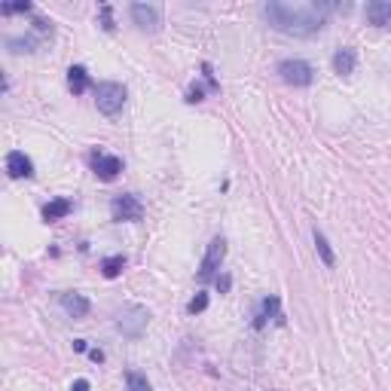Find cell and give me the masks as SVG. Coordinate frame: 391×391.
Segmentation results:
<instances>
[{
  "label": "cell",
  "instance_id": "cell-25",
  "mask_svg": "<svg viewBox=\"0 0 391 391\" xmlns=\"http://www.w3.org/2000/svg\"><path fill=\"white\" fill-rule=\"evenodd\" d=\"M230 285H233V278H230V275H217V290H220V293L230 290Z\"/></svg>",
  "mask_w": 391,
  "mask_h": 391
},
{
  "label": "cell",
  "instance_id": "cell-21",
  "mask_svg": "<svg viewBox=\"0 0 391 391\" xmlns=\"http://www.w3.org/2000/svg\"><path fill=\"white\" fill-rule=\"evenodd\" d=\"M31 9H34V6H31L28 0H16V4H0V13H4V16H16V13H31Z\"/></svg>",
  "mask_w": 391,
  "mask_h": 391
},
{
  "label": "cell",
  "instance_id": "cell-16",
  "mask_svg": "<svg viewBox=\"0 0 391 391\" xmlns=\"http://www.w3.org/2000/svg\"><path fill=\"white\" fill-rule=\"evenodd\" d=\"M315 251H318L321 263L327 266V269H333V266H336V257H333V248H330V242H327V235L318 233V230H315Z\"/></svg>",
  "mask_w": 391,
  "mask_h": 391
},
{
  "label": "cell",
  "instance_id": "cell-20",
  "mask_svg": "<svg viewBox=\"0 0 391 391\" xmlns=\"http://www.w3.org/2000/svg\"><path fill=\"white\" fill-rule=\"evenodd\" d=\"M205 309H208V293L199 290V293H196V297L187 303V312H190V315H199V312H205Z\"/></svg>",
  "mask_w": 391,
  "mask_h": 391
},
{
  "label": "cell",
  "instance_id": "cell-22",
  "mask_svg": "<svg viewBox=\"0 0 391 391\" xmlns=\"http://www.w3.org/2000/svg\"><path fill=\"white\" fill-rule=\"evenodd\" d=\"M98 25H101L104 31H113L116 25H113V9L107 6V4H101V21H98Z\"/></svg>",
  "mask_w": 391,
  "mask_h": 391
},
{
  "label": "cell",
  "instance_id": "cell-11",
  "mask_svg": "<svg viewBox=\"0 0 391 391\" xmlns=\"http://www.w3.org/2000/svg\"><path fill=\"white\" fill-rule=\"evenodd\" d=\"M6 171L9 178H34V162H31L21 150H13V153H6Z\"/></svg>",
  "mask_w": 391,
  "mask_h": 391
},
{
  "label": "cell",
  "instance_id": "cell-19",
  "mask_svg": "<svg viewBox=\"0 0 391 391\" xmlns=\"http://www.w3.org/2000/svg\"><path fill=\"white\" fill-rule=\"evenodd\" d=\"M126 388L128 391H153V388H150V379L144 373H138V370L126 373Z\"/></svg>",
  "mask_w": 391,
  "mask_h": 391
},
{
  "label": "cell",
  "instance_id": "cell-17",
  "mask_svg": "<svg viewBox=\"0 0 391 391\" xmlns=\"http://www.w3.org/2000/svg\"><path fill=\"white\" fill-rule=\"evenodd\" d=\"M101 275L104 278H116V275H123V269H126V257L123 254H113V257H104L101 260Z\"/></svg>",
  "mask_w": 391,
  "mask_h": 391
},
{
  "label": "cell",
  "instance_id": "cell-2",
  "mask_svg": "<svg viewBox=\"0 0 391 391\" xmlns=\"http://www.w3.org/2000/svg\"><path fill=\"white\" fill-rule=\"evenodd\" d=\"M95 104H98V111H101L104 116H116L119 111H123V104H126V86L113 83V80L98 83L95 86Z\"/></svg>",
  "mask_w": 391,
  "mask_h": 391
},
{
  "label": "cell",
  "instance_id": "cell-4",
  "mask_svg": "<svg viewBox=\"0 0 391 391\" xmlns=\"http://www.w3.org/2000/svg\"><path fill=\"white\" fill-rule=\"evenodd\" d=\"M278 77L285 80L288 86H297V89H303V86H312L315 68H312L309 61H303V59H285V61H278Z\"/></svg>",
  "mask_w": 391,
  "mask_h": 391
},
{
  "label": "cell",
  "instance_id": "cell-15",
  "mask_svg": "<svg viewBox=\"0 0 391 391\" xmlns=\"http://www.w3.org/2000/svg\"><path fill=\"white\" fill-rule=\"evenodd\" d=\"M71 208H73V202L71 199H52V202H46L43 205V220H61V217H68L71 214Z\"/></svg>",
  "mask_w": 391,
  "mask_h": 391
},
{
  "label": "cell",
  "instance_id": "cell-23",
  "mask_svg": "<svg viewBox=\"0 0 391 391\" xmlns=\"http://www.w3.org/2000/svg\"><path fill=\"white\" fill-rule=\"evenodd\" d=\"M187 101H190V104H199V101H205V86L193 83V86H190V92H187Z\"/></svg>",
  "mask_w": 391,
  "mask_h": 391
},
{
  "label": "cell",
  "instance_id": "cell-5",
  "mask_svg": "<svg viewBox=\"0 0 391 391\" xmlns=\"http://www.w3.org/2000/svg\"><path fill=\"white\" fill-rule=\"evenodd\" d=\"M111 214L116 223H138L141 217H144V205H141V199L132 193H119L111 202Z\"/></svg>",
  "mask_w": 391,
  "mask_h": 391
},
{
  "label": "cell",
  "instance_id": "cell-9",
  "mask_svg": "<svg viewBox=\"0 0 391 391\" xmlns=\"http://www.w3.org/2000/svg\"><path fill=\"white\" fill-rule=\"evenodd\" d=\"M59 306L71 315V318H86L89 315V309H92V303L83 297V293H73V290H68V293H61L59 297Z\"/></svg>",
  "mask_w": 391,
  "mask_h": 391
},
{
  "label": "cell",
  "instance_id": "cell-27",
  "mask_svg": "<svg viewBox=\"0 0 391 391\" xmlns=\"http://www.w3.org/2000/svg\"><path fill=\"white\" fill-rule=\"evenodd\" d=\"M89 357H92L95 364H101V361H104V352H101V349H92V352H89Z\"/></svg>",
  "mask_w": 391,
  "mask_h": 391
},
{
  "label": "cell",
  "instance_id": "cell-8",
  "mask_svg": "<svg viewBox=\"0 0 391 391\" xmlns=\"http://www.w3.org/2000/svg\"><path fill=\"white\" fill-rule=\"evenodd\" d=\"M92 171H95V178H101V181H113L119 171H123V159L113 153H92Z\"/></svg>",
  "mask_w": 391,
  "mask_h": 391
},
{
  "label": "cell",
  "instance_id": "cell-26",
  "mask_svg": "<svg viewBox=\"0 0 391 391\" xmlns=\"http://www.w3.org/2000/svg\"><path fill=\"white\" fill-rule=\"evenodd\" d=\"M89 388H92V385H89V382H86V379H77V382H73V385H71V391H89Z\"/></svg>",
  "mask_w": 391,
  "mask_h": 391
},
{
  "label": "cell",
  "instance_id": "cell-14",
  "mask_svg": "<svg viewBox=\"0 0 391 391\" xmlns=\"http://www.w3.org/2000/svg\"><path fill=\"white\" fill-rule=\"evenodd\" d=\"M68 89L73 95H83L86 89H89V71H86L83 64H71V71H68Z\"/></svg>",
  "mask_w": 391,
  "mask_h": 391
},
{
  "label": "cell",
  "instance_id": "cell-1",
  "mask_svg": "<svg viewBox=\"0 0 391 391\" xmlns=\"http://www.w3.org/2000/svg\"><path fill=\"white\" fill-rule=\"evenodd\" d=\"M336 9L333 4H281L269 0L263 6V19L273 31H281L288 37H312L327 25V13Z\"/></svg>",
  "mask_w": 391,
  "mask_h": 391
},
{
  "label": "cell",
  "instance_id": "cell-10",
  "mask_svg": "<svg viewBox=\"0 0 391 391\" xmlns=\"http://www.w3.org/2000/svg\"><path fill=\"white\" fill-rule=\"evenodd\" d=\"M269 321L281 324V300L278 297H263V303H260V309H257V318H254V327L263 330Z\"/></svg>",
  "mask_w": 391,
  "mask_h": 391
},
{
  "label": "cell",
  "instance_id": "cell-18",
  "mask_svg": "<svg viewBox=\"0 0 391 391\" xmlns=\"http://www.w3.org/2000/svg\"><path fill=\"white\" fill-rule=\"evenodd\" d=\"M6 49L13 52V56H21V52H37V40L34 37H9Z\"/></svg>",
  "mask_w": 391,
  "mask_h": 391
},
{
  "label": "cell",
  "instance_id": "cell-6",
  "mask_svg": "<svg viewBox=\"0 0 391 391\" xmlns=\"http://www.w3.org/2000/svg\"><path fill=\"white\" fill-rule=\"evenodd\" d=\"M223 257H226V238H211V245H208V251H205L202 257V266H199V278L202 281H211L217 278V269L223 266Z\"/></svg>",
  "mask_w": 391,
  "mask_h": 391
},
{
  "label": "cell",
  "instance_id": "cell-12",
  "mask_svg": "<svg viewBox=\"0 0 391 391\" xmlns=\"http://www.w3.org/2000/svg\"><path fill=\"white\" fill-rule=\"evenodd\" d=\"M367 21L373 28H388L391 25V0H373L367 4Z\"/></svg>",
  "mask_w": 391,
  "mask_h": 391
},
{
  "label": "cell",
  "instance_id": "cell-3",
  "mask_svg": "<svg viewBox=\"0 0 391 391\" xmlns=\"http://www.w3.org/2000/svg\"><path fill=\"white\" fill-rule=\"evenodd\" d=\"M147 309L144 306H126L116 315V330L126 336V340H141L147 330Z\"/></svg>",
  "mask_w": 391,
  "mask_h": 391
},
{
  "label": "cell",
  "instance_id": "cell-24",
  "mask_svg": "<svg viewBox=\"0 0 391 391\" xmlns=\"http://www.w3.org/2000/svg\"><path fill=\"white\" fill-rule=\"evenodd\" d=\"M34 28L40 31V34H52V21H46L43 16H37V19H34Z\"/></svg>",
  "mask_w": 391,
  "mask_h": 391
},
{
  "label": "cell",
  "instance_id": "cell-13",
  "mask_svg": "<svg viewBox=\"0 0 391 391\" xmlns=\"http://www.w3.org/2000/svg\"><path fill=\"white\" fill-rule=\"evenodd\" d=\"M355 68H357V52L352 46H342L333 52V71L340 77H349V73H355Z\"/></svg>",
  "mask_w": 391,
  "mask_h": 391
},
{
  "label": "cell",
  "instance_id": "cell-7",
  "mask_svg": "<svg viewBox=\"0 0 391 391\" xmlns=\"http://www.w3.org/2000/svg\"><path fill=\"white\" fill-rule=\"evenodd\" d=\"M128 16H132V21L141 31H159L162 25V13L153 4H132L128 6Z\"/></svg>",
  "mask_w": 391,
  "mask_h": 391
},
{
  "label": "cell",
  "instance_id": "cell-28",
  "mask_svg": "<svg viewBox=\"0 0 391 391\" xmlns=\"http://www.w3.org/2000/svg\"><path fill=\"white\" fill-rule=\"evenodd\" d=\"M73 349H77V352H86V340H73Z\"/></svg>",
  "mask_w": 391,
  "mask_h": 391
}]
</instances>
